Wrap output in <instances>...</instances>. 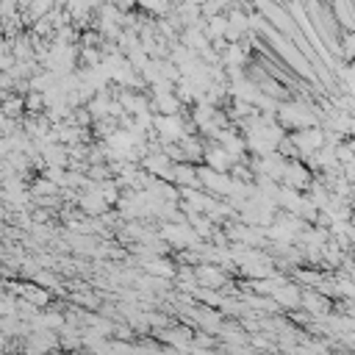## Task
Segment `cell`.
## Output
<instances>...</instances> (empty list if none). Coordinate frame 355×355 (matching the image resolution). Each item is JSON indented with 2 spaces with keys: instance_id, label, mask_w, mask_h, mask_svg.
Here are the masks:
<instances>
[{
  "instance_id": "6da1fadb",
  "label": "cell",
  "mask_w": 355,
  "mask_h": 355,
  "mask_svg": "<svg viewBox=\"0 0 355 355\" xmlns=\"http://www.w3.org/2000/svg\"><path fill=\"white\" fill-rule=\"evenodd\" d=\"M289 139H292V145H295L297 153H300V161L325 148V130H322V128H306V130L289 133Z\"/></svg>"
},
{
  "instance_id": "7a4b0ae2",
  "label": "cell",
  "mask_w": 355,
  "mask_h": 355,
  "mask_svg": "<svg viewBox=\"0 0 355 355\" xmlns=\"http://www.w3.org/2000/svg\"><path fill=\"white\" fill-rule=\"evenodd\" d=\"M314 175L308 172V167L303 161H286V167H283V178H280V186H286L292 192H300L306 194L308 186H311Z\"/></svg>"
},
{
  "instance_id": "3957f363",
  "label": "cell",
  "mask_w": 355,
  "mask_h": 355,
  "mask_svg": "<svg viewBox=\"0 0 355 355\" xmlns=\"http://www.w3.org/2000/svg\"><path fill=\"white\" fill-rule=\"evenodd\" d=\"M300 295H303V289L297 286V283L286 280V283H280V286H275V292L269 297L277 303L280 311L289 314V311H300Z\"/></svg>"
},
{
  "instance_id": "277c9868",
  "label": "cell",
  "mask_w": 355,
  "mask_h": 355,
  "mask_svg": "<svg viewBox=\"0 0 355 355\" xmlns=\"http://www.w3.org/2000/svg\"><path fill=\"white\" fill-rule=\"evenodd\" d=\"M203 167L211 170V172H220V175H228L233 170V159L220 148V145H208L205 141V153H203Z\"/></svg>"
},
{
  "instance_id": "5b68a950",
  "label": "cell",
  "mask_w": 355,
  "mask_h": 355,
  "mask_svg": "<svg viewBox=\"0 0 355 355\" xmlns=\"http://www.w3.org/2000/svg\"><path fill=\"white\" fill-rule=\"evenodd\" d=\"M330 9V17L336 20L339 31H350L355 34V6L347 3V0H333V3H328Z\"/></svg>"
},
{
  "instance_id": "8992f818",
  "label": "cell",
  "mask_w": 355,
  "mask_h": 355,
  "mask_svg": "<svg viewBox=\"0 0 355 355\" xmlns=\"http://www.w3.org/2000/svg\"><path fill=\"white\" fill-rule=\"evenodd\" d=\"M141 275H150V277H159V280H172L175 277V261L170 258H150V261H141Z\"/></svg>"
},
{
  "instance_id": "52a82bcc",
  "label": "cell",
  "mask_w": 355,
  "mask_h": 355,
  "mask_svg": "<svg viewBox=\"0 0 355 355\" xmlns=\"http://www.w3.org/2000/svg\"><path fill=\"white\" fill-rule=\"evenodd\" d=\"M0 114L12 122H20L25 117V106H23V98L20 95H3L0 98Z\"/></svg>"
},
{
  "instance_id": "ba28073f",
  "label": "cell",
  "mask_w": 355,
  "mask_h": 355,
  "mask_svg": "<svg viewBox=\"0 0 355 355\" xmlns=\"http://www.w3.org/2000/svg\"><path fill=\"white\" fill-rule=\"evenodd\" d=\"M23 106H25V114H28V117L45 114V98H42L39 92H28V95L23 98Z\"/></svg>"
}]
</instances>
